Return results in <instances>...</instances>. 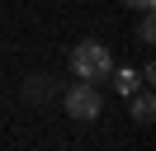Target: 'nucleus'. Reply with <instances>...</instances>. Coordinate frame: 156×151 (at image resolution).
I'll return each instance as SVG.
<instances>
[{"label":"nucleus","instance_id":"20e7f679","mask_svg":"<svg viewBox=\"0 0 156 151\" xmlns=\"http://www.w3.org/2000/svg\"><path fill=\"white\" fill-rule=\"evenodd\" d=\"M109 80H114V90H118V94H133L137 85H142V76H137L133 66H114V71H109Z\"/></svg>","mask_w":156,"mask_h":151},{"label":"nucleus","instance_id":"f03ea898","mask_svg":"<svg viewBox=\"0 0 156 151\" xmlns=\"http://www.w3.org/2000/svg\"><path fill=\"white\" fill-rule=\"evenodd\" d=\"M62 104H66V118L95 123L99 118V90H95V80H76L66 94H62Z\"/></svg>","mask_w":156,"mask_h":151},{"label":"nucleus","instance_id":"0eeeda50","mask_svg":"<svg viewBox=\"0 0 156 151\" xmlns=\"http://www.w3.org/2000/svg\"><path fill=\"white\" fill-rule=\"evenodd\" d=\"M123 5H133V9H151L156 0H123Z\"/></svg>","mask_w":156,"mask_h":151},{"label":"nucleus","instance_id":"7ed1b4c3","mask_svg":"<svg viewBox=\"0 0 156 151\" xmlns=\"http://www.w3.org/2000/svg\"><path fill=\"white\" fill-rule=\"evenodd\" d=\"M133 118L142 123V128H147V123L156 118V99H151V90H142V85L133 90Z\"/></svg>","mask_w":156,"mask_h":151},{"label":"nucleus","instance_id":"423d86ee","mask_svg":"<svg viewBox=\"0 0 156 151\" xmlns=\"http://www.w3.org/2000/svg\"><path fill=\"white\" fill-rule=\"evenodd\" d=\"M137 43H142V47L156 43V19H151V9H142V19H137Z\"/></svg>","mask_w":156,"mask_h":151},{"label":"nucleus","instance_id":"f257e3e1","mask_svg":"<svg viewBox=\"0 0 156 151\" xmlns=\"http://www.w3.org/2000/svg\"><path fill=\"white\" fill-rule=\"evenodd\" d=\"M71 71H76V80H109L114 52L104 43H76L71 47Z\"/></svg>","mask_w":156,"mask_h":151},{"label":"nucleus","instance_id":"39448f33","mask_svg":"<svg viewBox=\"0 0 156 151\" xmlns=\"http://www.w3.org/2000/svg\"><path fill=\"white\" fill-rule=\"evenodd\" d=\"M48 90H52V80H48V76H29V85H24V99H29V104H43V99H48Z\"/></svg>","mask_w":156,"mask_h":151}]
</instances>
